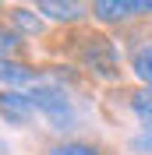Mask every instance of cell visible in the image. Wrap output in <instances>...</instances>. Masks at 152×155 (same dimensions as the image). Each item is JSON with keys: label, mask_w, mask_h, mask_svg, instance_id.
I'll return each instance as SVG.
<instances>
[{"label": "cell", "mask_w": 152, "mask_h": 155, "mask_svg": "<svg viewBox=\"0 0 152 155\" xmlns=\"http://www.w3.org/2000/svg\"><path fill=\"white\" fill-rule=\"evenodd\" d=\"M78 64L88 74L103 78V81H117L120 78V60H117V46L103 32H81L78 42Z\"/></svg>", "instance_id": "6da1fadb"}, {"label": "cell", "mask_w": 152, "mask_h": 155, "mask_svg": "<svg viewBox=\"0 0 152 155\" xmlns=\"http://www.w3.org/2000/svg\"><path fill=\"white\" fill-rule=\"evenodd\" d=\"M29 95H32L36 113H43L57 130H71L74 127V102H71V95L60 85H36Z\"/></svg>", "instance_id": "7a4b0ae2"}, {"label": "cell", "mask_w": 152, "mask_h": 155, "mask_svg": "<svg viewBox=\"0 0 152 155\" xmlns=\"http://www.w3.org/2000/svg\"><path fill=\"white\" fill-rule=\"evenodd\" d=\"M88 11L103 25H124L138 14H152V0H92Z\"/></svg>", "instance_id": "3957f363"}, {"label": "cell", "mask_w": 152, "mask_h": 155, "mask_svg": "<svg viewBox=\"0 0 152 155\" xmlns=\"http://www.w3.org/2000/svg\"><path fill=\"white\" fill-rule=\"evenodd\" d=\"M36 7L39 14H46L50 21H60V25H78L81 18L92 14L81 0H36Z\"/></svg>", "instance_id": "277c9868"}, {"label": "cell", "mask_w": 152, "mask_h": 155, "mask_svg": "<svg viewBox=\"0 0 152 155\" xmlns=\"http://www.w3.org/2000/svg\"><path fill=\"white\" fill-rule=\"evenodd\" d=\"M32 113H36V106H32V95H25V92H14V88H7V92H0V116L4 120H11V124H29Z\"/></svg>", "instance_id": "5b68a950"}, {"label": "cell", "mask_w": 152, "mask_h": 155, "mask_svg": "<svg viewBox=\"0 0 152 155\" xmlns=\"http://www.w3.org/2000/svg\"><path fill=\"white\" fill-rule=\"evenodd\" d=\"M0 81H7V85H36L39 71L21 64V60H0Z\"/></svg>", "instance_id": "8992f818"}, {"label": "cell", "mask_w": 152, "mask_h": 155, "mask_svg": "<svg viewBox=\"0 0 152 155\" xmlns=\"http://www.w3.org/2000/svg\"><path fill=\"white\" fill-rule=\"evenodd\" d=\"M127 109L138 116L142 127H152V88L142 85V88H131L127 92Z\"/></svg>", "instance_id": "52a82bcc"}, {"label": "cell", "mask_w": 152, "mask_h": 155, "mask_svg": "<svg viewBox=\"0 0 152 155\" xmlns=\"http://www.w3.org/2000/svg\"><path fill=\"white\" fill-rule=\"evenodd\" d=\"M25 53V35L11 21H0V60H18Z\"/></svg>", "instance_id": "ba28073f"}, {"label": "cell", "mask_w": 152, "mask_h": 155, "mask_svg": "<svg viewBox=\"0 0 152 155\" xmlns=\"http://www.w3.org/2000/svg\"><path fill=\"white\" fill-rule=\"evenodd\" d=\"M7 21L21 32V35H39V32H43V18H39L36 11H29V7H11Z\"/></svg>", "instance_id": "9c48e42d"}, {"label": "cell", "mask_w": 152, "mask_h": 155, "mask_svg": "<svg viewBox=\"0 0 152 155\" xmlns=\"http://www.w3.org/2000/svg\"><path fill=\"white\" fill-rule=\"evenodd\" d=\"M131 71L142 85L152 88V42H142V46L131 53Z\"/></svg>", "instance_id": "30bf717a"}, {"label": "cell", "mask_w": 152, "mask_h": 155, "mask_svg": "<svg viewBox=\"0 0 152 155\" xmlns=\"http://www.w3.org/2000/svg\"><path fill=\"white\" fill-rule=\"evenodd\" d=\"M46 155H106V148L95 141H57L46 148Z\"/></svg>", "instance_id": "8fae6325"}, {"label": "cell", "mask_w": 152, "mask_h": 155, "mask_svg": "<svg viewBox=\"0 0 152 155\" xmlns=\"http://www.w3.org/2000/svg\"><path fill=\"white\" fill-rule=\"evenodd\" d=\"M0 155H7V145H4V141H0Z\"/></svg>", "instance_id": "7c38bea8"}, {"label": "cell", "mask_w": 152, "mask_h": 155, "mask_svg": "<svg viewBox=\"0 0 152 155\" xmlns=\"http://www.w3.org/2000/svg\"><path fill=\"white\" fill-rule=\"evenodd\" d=\"M0 11H4V0H0Z\"/></svg>", "instance_id": "4fadbf2b"}]
</instances>
